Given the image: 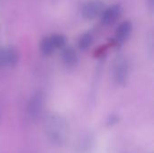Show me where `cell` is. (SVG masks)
I'll use <instances>...</instances> for the list:
<instances>
[{
    "mask_svg": "<svg viewBox=\"0 0 154 153\" xmlns=\"http://www.w3.org/2000/svg\"><path fill=\"white\" fill-rule=\"evenodd\" d=\"M46 129L48 135L52 142H60L66 133V124L61 117L56 115H51L47 119Z\"/></svg>",
    "mask_w": 154,
    "mask_h": 153,
    "instance_id": "cell-1",
    "label": "cell"
},
{
    "mask_svg": "<svg viewBox=\"0 0 154 153\" xmlns=\"http://www.w3.org/2000/svg\"><path fill=\"white\" fill-rule=\"evenodd\" d=\"M130 75V68L127 60L124 56H118L113 62V77L115 81L120 85H126Z\"/></svg>",
    "mask_w": 154,
    "mask_h": 153,
    "instance_id": "cell-2",
    "label": "cell"
},
{
    "mask_svg": "<svg viewBox=\"0 0 154 153\" xmlns=\"http://www.w3.org/2000/svg\"><path fill=\"white\" fill-rule=\"evenodd\" d=\"M40 49H41L42 53L44 56H50L51 54H52V52L55 50L50 37H44L40 43Z\"/></svg>",
    "mask_w": 154,
    "mask_h": 153,
    "instance_id": "cell-9",
    "label": "cell"
},
{
    "mask_svg": "<svg viewBox=\"0 0 154 153\" xmlns=\"http://www.w3.org/2000/svg\"><path fill=\"white\" fill-rule=\"evenodd\" d=\"M123 9L119 5H114L106 9H104L101 14V22L104 25L114 24L121 16Z\"/></svg>",
    "mask_w": 154,
    "mask_h": 153,
    "instance_id": "cell-6",
    "label": "cell"
},
{
    "mask_svg": "<svg viewBox=\"0 0 154 153\" xmlns=\"http://www.w3.org/2000/svg\"><path fill=\"white\" fill-rule=\"evenodd\" d=\"M50 38H51V41L52 42L54 49H62L65 47L66 41H67L65 36L60 35V34H53L50 36Z\"/></svg>",
    "mask_w": 154,
    "mask_h": 153,
    "instance_id": "cell-11",
    "label": "cell"
},
{
    "mask_svg": "<svg viewBox=\"0 0 154 153\" xmlns=\"http://www.w3.org/2000/svg\"><path fill=\"white\" fill-rule=\"evenodd\" d=\"M132 31H133V26H132V23L129 22V21H125L123 22L116 29V43H119V44H122L124 43L125 41H126L131 33H132Z\"/></svg>",
    "mask_w": 154,
    "mask_h": 153,
    "instance_id": "cell-7",
    "label": "cell"
},
{
    "mask_svg": "<svg viewBox=\"0 0 154 153\" xmlns=\"http://www.w3.org/2000/svg\"><path fill=\"white\" fill-rule=\"evenodd\" d=\"M61 52V59L63 63L67 67H73L78 63L79 56L77 51L72 47H64L62 48Z\"/></svg>",
    "mask_w": 154,
    "mask_h": 153,
    "instance_id": "cell-8",
    "label": "cell"
},
{
    "mask_svg": "<svg viewBox=\"0 0 154 153\" xmlns=\"http://www.w3.org/2000/svg\"><path fill=\"white\" fill-rule=\"evenodd\" d=\"M43 104L44 96L42 92L37 91L31 96L28 104V113L32 118H37L41 115L43 108Z\"/></svg>",
    "mask_w": 154,
    "mask_h": 153,
    "instance_id": "cell-5",
    "label": "cell"
},
{
    "mask_svg": "<svg viewBox=\"0 0 154 153\" xmlns=\"http://www.w3.org/2000/svg\"><path fill=\"white\" fill-rule=\"evenodd\" d=\"M19 60L18 51L14 47H0V69L14 67Z\"/></svg>",
    "mask_w": 154,
    "mask_h": 153,
    "instance_id": "cell-4",
    "label": "cell"
},
{
    "mask_svg": "<svg viewBox=\"0 0 154 153\" xmlns=\"http://www.w3.org/2000/svg\"><path fill=\"white\" fill-rule=\"evenodd\" d=\"M105 5L100 0H91L87 2L81 8V14L87 20H93L102 14Z\"/></svg>",
    "mask_w": 154,
    "mask_h": 153,
    "instance_id": "cell-3",
    "label": "cell"
},
{
    "mask_svg": "<svg viewBox=\"0 0 154 153\" xmlns=\"http://www.w3.org/2000/svg\"><path fill=\"white\" fill-rule=\"evenodd\" d=\"M153 5H154V0H148V6L151 10L153 9Z\"/></svg>",
    "mask_w": 154,
    "mask_h": 153,
    "instance_id": "cell-12",
    "label": "cell"
},
{
    "mask_svg": "<svg viewBox=\"0 0 154 153\" xmlns=\"http://www.w3.org/2000/svg\"><path fill=\"white\" fill-rule=\"evenodd\" d=\"M93 42V37L90 33L87 32L80 36L79 40V48L82 50L88 49Z\"/></svg>",
    "mask_w": 154,
    "mask_h": 153,
    "instance_id": "cell-10",
    "label": "cell"
}]
</instances>
